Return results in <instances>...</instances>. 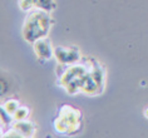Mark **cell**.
<instances>
[]
</instances>
